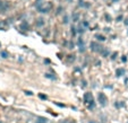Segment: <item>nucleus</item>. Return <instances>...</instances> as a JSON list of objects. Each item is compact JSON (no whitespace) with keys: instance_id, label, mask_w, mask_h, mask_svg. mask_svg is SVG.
Segmentation results:
<instances>
[{"instance_id":"8","label":"nucleus","mask_w":128,"mask_h":123,"mask_svg":"<svg viewBox=\"0 0 128 123\" xmlns=\"http://www.w3.org/2000/svg\"><path fill=\"white\" fill-rule=\"evenodd\" d=\"M1 55H2V58H7V53H6V52H2V53H1Z\"/></svg>"},{"instance_id":"12","label":"nucleus","mask_w":128,"mask_h":123,"mask_svg":"<svg viewBox=\"0 0 128 123\" xmlns=\"http://www.w3.org/2000/svg\"><path fill=\"white\" fill-rule=\"evenodd\" d=\"M88 123H95V122H94V121H90V122H88Z\"/></svg>"},{"instance_id":"9","label":"nucleus","mask_w":128,"mask_h":123,"mask_svg":"<svg viewBox=\"0 0 128 123\" xmlns=\"http://www.w3.org/2000/svg\"><path fill=\"white\" fill-rule=\"evenodd\" d=\"M40 97H41L42 99H47V96H44V95H40Z\"/></svg>"},{"instance_id":"6","label":"nucleus","mask_w":128,"mask_h":123,"mask_svg":"<svg viewBox=\"0 0 128 123\" xmlns=\"http://www.w3.org/2000/svg\"><path fill=\"white\" fill-rule=\"evenodd\" d=\"M96 38H98L99 41H104V40H106L104 36H102V35H96Z\"/></svg>"},{"instance_id":"5","label":"nucleus","mask_w":128,"mask_h":123,"mask_svg":"<svg viewBox=\"0 0 128 123\" xmlns=\"http://www.w3.org/2000/svg\"><path fill=\"white\" fill-rule=\"evenodd\" d=\"M60 123H76L74 120H70V119H67V120H64L62 122H60Z\"/></svg>"},{"instance_id":"2","label":"nucleus","mask_w":128,"mask_h":123,"mask_svg":"<svg viewBox=\"0 0 128 123\" xmlns=\"http://www.w3.org/2000/svg\"><path fill=\"white\" fill-rule=\"evenodd\" d=\"M99 102H100V104L102 105V106H106L107 105V102H108V98H107V96L104 95V93H99Z\"/></svg>"},{"instance_id":"3","label":"nucleus","mask_w":128,"mask_h":123,"mask_svg":"<svg viewBox=\"0 0 128 123\" xmlns=\"http://www.w3.org/2000/svg\"><path fill=\"white\" fill-rule=\"evenodd\" d=\"M122 75H125V69H122V68L117 69V71H116V76H117V77H121Z\"/></svg>"},{"instance_id":"11","label":"nucleus","mask_w":128,"mask_h":123,"mask_svg":"<svg viewBox=\"0 0 128 123\" xmlns=\"http://www.w3.org/2000/svg\"><path fill=\"white\" fill-rule=\"evenodd\" d=\"M125 24H126V25H128V19H126V20H125Z\"/></svg>"},{"instance_id":"7","label":"nucleus","mask_w":128,"mask_h":123,"mask_svg":"<svg viewBox=\"0 0 128 123\" xmlns=\"http://www.w3.org/2000/svg\"><path fill=\"white\" fill-rule=\"evenodd\" d=\"M124 106V103H116V107H121Z\"/></svg>"},{"instance_id":"1","label":"nucleus","mask_w":128,"mask_h":123,"mask_svg":"<svg viewBox=\"0 0 128 123\" xmlns=\"http://www.w3.org/2000/svg\"><path fill=\"white\" fill-rule=\"evenodd\" d=\"M84 103H85V105L87 106L88 110L94 108L95 104H94V98H93L92 93H85V95H84Z\"/></svg>"},{"instance_id":"13","label":"nucleus","mask_w":128,"mask_h":123,"mask_svg":"<svg viewBox=\"0 0 128 123\" xmlns=\"http://www.w3.org/2000/svg\"><path fill=\"white\" fill-rule=\"evenodd\" d=\"M0 123H1V122H0Z\"/></svg>"},{"instance_id":"10","label":"nucleus","mask_w":128,"mask_h":123,"mask_svg":"<svg viewBox=\"0 0 128 123\" xmlns=\"http://www.w3.org/2000/svg\"><path fill=\"white\" fill-rule=\"evenodd\" d=\"M121 60H122L124 62H126V60H127V59H126V56H122V59H121Z\"/></svg>"},{"instance_id":"4","label":"nucleus","mask_w":128,"mask_h":123,"mask_svg":"<svg viewBox=\"0 0 128 123\" xmlns=\"http://www.w3.org/2000/svg\"><path fill=\"white\" fill-rule=\"evenodd\" d=\"M36 123H48V120L45 119V117H42V116H38Z\"/></svg>"}]
</instances>
